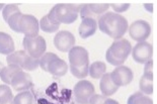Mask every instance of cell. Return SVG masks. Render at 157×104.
I'll list each match as a JSON object with an SVG mask.
<instances>
[{"instance_id": "29", "label": "cell", "mask_w": 157, "mask_h": 104, "mask_svg": "<svg viewBox=\"0 0 157 104\" xmlns=\"http://www.w3.org/2000/svg\"><path fill=\"white\" fill-rule=\"evenodd\" d=\"M79 15L82 19L83 18H93L96 20V18H98L91 11L89 10L87 3H86V4H81V6H80V10H79Z\"/></svg>"}, {"instance_id": "23", "label": "cell", "mask_w": 157, "mask_h": 104, "mask_svg": "<svg viewBox=\"0 0 157 104\" xmlns=\"http://www.w3.org/2000/svg\"><path fill=\"white\" fill-rule=\"evenodd\" d=\"M89 10L94 14L96 17L99 18L103 13L108 12L109 8V3H87Z\"/></svg>"}, {"instance_id": "18", "label": "cell", "mask_w": 157, "mask_h": 104, "mask_svg": "<svg viewBox=\"0 0 157 104\" xmlns=\"http://www.w3.org/2000/svg\"><path fill=\"white\" fill-rule=\"evenodd\" d=\"M106 71V65L103 62L98 61L92 63L89 65L88 68V75L93 79H101V77L105 74Z\"/></svg>"}, {"instance_id": "3", "label": "cell", "mask_w": 157, "mask_h": 104, "mask_svg": "<svg viewBox=\"0 0 157 104\" xmlns=\"http://www.w3.org/2000/svg\"><path fill=\"white\" fill-rule=\"evenodd\" d=\"M80 6L81 5L70 4V3H59L56 4L47 15L57 24L60 23L70 24L76 21V19L78 18Z\"/></svg>"}, {"instance_id": "35", "label": "cell", "mask_w": 157, "mask_h": 104, "mask_svg": "<svg viewBox=\"0 0 157 104\" xmlns=\"http://www.w3.org/2000/svg\"><path fill=\"white\" fill-rule=\"evenodd\" d=\"M4 67H5V66L3 65V64H2L1 62H0V74H1V71H2V69L4 68Z\"/></svg>"}, {"instance_id": "32", "label": "cell", "mask_w": 157, "mask_h": 104, "mask_svg": "<svg viewBox=\"0 0 157 104\" xmlns=\"http://www.w3.org/2000/svg\"><path fill=\"white\" fill-rule=\"evenodd\" d=\"M144 75L149 76V77H153V61H152V59L149 60L147 63H145Z\"/></svg>"}, {"instance_id": "31", "label": "cell", "mask_w": 157, "mask_h": 104, "mask_svg": "<svg viewBox=\"0 0 157 104\" xmlns=\"http://www.w3.org/2000/svg\"><path fill=\"white\" fill-rule=\"evenodd\" d=\"M106 100V97L103 95H98V94H93L91 98L89 99L88 104H103Z\"/></svg>"}, {"instance_id": "34", "label": "cell", "mask_w": 157, "mask_h": 104, "mask_svg": "<svg viewBox=\"0 0 157 104\" xmlns=\"http://www.w3.org/2000/svg\"><path fill=\"white\" fill-rule=\"evenodd\" d=\"M144 6H145V8H147V5L146 4H144ZM152 4H148V8H149V10H150V12H152Z\"/></svg>"}, {"instance_id": "24", "label": "cell", "mask_w": 157, "mask_h": 104, "mask_svg": "<svg viewBox=\"0 0 157 104\" xmlns=\"http://www.w3.org/2000/svg\"><path fill=\"white\" fill-rule=\"evenodd\" d=\"M14 104H33L34 103V96L29 91H22L13 97Z\"/></svg>"}, {"instance_id": "16", "label": "cell", "mask_w": 157, "mask_h": 104, "mask_svg": "<svg viewBox=\"0 0 157 104\" xmlns=\"http://www.w3.org/2000/svg\"><path fill=\"white\" fill-rule=\"evenodd\" d=\"M99 88H101V91L102 93V95L108 97V96H112L113 94H115L117 91H118L119 87L117 85H115V83L112 81L111 74L105 73V75L101 78Z\"/></svg>"}, {"instance_id": "5", "label": "cell", "mask_w": 157, "mask_h": 104, "mask_svg": "<svg viewBox=\"0 0 157 104\" xmlns=\"http://www.w3.org/2000/svg\"><path fill=\"white\" fill-rule=\"evenodd\" d=\"M6 62L8 65H16L26 71H34L39 67V59L32 58L25 51L13 52L6 57Z\"/></svg>"}, {"instance_id": "6", "label": "cell", "mask_w": 157, "mask_h": 104, "mask_svg": "<svg viewBox=\"0 0 157 104\" xmlns=\"http://www.w3.org/2000/svg\"><path fill=\"white\" fill-rule=\"evenodd\" d=\"M25 51L28 53L32 58L40 59L44 55L47 49L45 39L41 35H36L35 38H29V36H25L22 41Z\"/></svg>"}, {"instance_id": "22", "label": "cell", "mask_w": 157, "mask_h": 104, "mask_svg": "<svg viewBox=\"0 0 157 104\" xmlns=\"http://www.w3.org/2000/svg\"><path fill=\"white\" fill-rule=\"evenodd\" d=\"M127 104H153V100L142 92H136L129 97Z\"/></svg>"}, {"instance_id": "1", "label": "cell", "mask_w": 157, "mask_h": 104, "mask_svg": "<svg viewBox=\"0 0 157 104\" xmlns=\"http://www.w3.org/2000/svg\"><path fill=\"white\" fill-rule=\"evenodd\" d=\"M101 32L113 39H121L128 31V21L123 15L116 12H105L98 18Z\"/></svg>"}, {"instance_id": "20", "label": "cell", "mask_w": 157, "mask_h": 104, "mask_svg": "<svg viewBox=\"0 0 157 104\" xmlns=\"http://www.w3.org/2000/svg\"><path fill=\"white\" fill-rule=\"evenodd\" d=\"M39 24H40V28L47 33L56 32L60 28V24H57V23L53 22L51 19L48 17V15L43 16L42 19L39 22Z\"/></svg>"}, {"instance_id": "21", "label": "cell", "mask_w": 157, "mask_h": 104, "mask_svg": "<svg viewBox=\"0 0 157 104\" xmlns=\"http://www.w3.org/2000/svg\"><path fill=\"white\" fill-rule=\"evenodd\" d=\"M140 90L143 94L146 95H151L153 93V77L143 75L139 82Z\"/></svg>"}, {"instance_id": "4", "label": "cell", "mask_w": 157, "mask_h": 104, "mask_svg": "<svg viewBox=\"0 0 157 104\" xmlns=\"http://www.w3.org/2000/svg\"><path fill=\"white\" fill-rule=\"evenodd\" d=\"M132 46L128 39H117L105 53V59L113 66H122L131 54Z\"/></svg>"}, {"instance_id": "10", "label": "cell", "mask_w": 157, "mask_h": 104, "mask_svg": "<svg viewBox=\"0 0 157 104\" xmlns=\"http://www.w3.org/2000/svg\"><path fill=\"white\" fill-rule=\"evenodd\" d=\"M153 56V46L151 43L147 42L138 43L132 48V57L137 63L145 64L152 59Z\"/></svg>"}, {"instance_id": "2", "label": "cell", "mask_w": 157, "mask_h": 104, "mask_svg": "<svg viewBox=\"0 0 157 104\" xmlns=\"http://www.w3.org/2000/svg\"><path fill=\"white\" fill-rule=\"evenodd\" d=\"M70 71L77 79H84L88 76L89 56L88 52L80 46H74L69 51Z\"/></svg>"}, {"instance_id": "11", "label": "cell", "mask_w": 157, "mask_h": 104, "mask_svg": "<svg viewBox=\"0 0 157 104\" xmlns=\"http://www.w3.org/2000/svg\"><path fill=\"white\" fill-rule=\"evenodd\" d=\"M109 74H111L112 81L118 87L128 85V84L132 82L133 77H134L132 70L123 65L117 67V68Z\"/></svg>"}, {"instance_id": "33", "label": "cell", "mask_w": 157, "mask_h": 104, "mask_svg": "<svg viewBox=\"0 0 157 104\" xmlns=\"http://www.w3.org/2000/svg\"><path fill=\"white\" fill-rule=\"evenodd\" d=\"M103 104H119V102L116 101V100H113V99H111V98H106V100Z\"/></svg>"}, {"instance_id": "26", "label": "cell", "mask_w": 157, "mask_h": 104, "mask_svg": "<svg viewBox=\"0 0 157 104\" xmlns=\"http://www.w3.org/2000/svg\"><path fill=\"white\" fill-rule=\"evenodd\" d=\"M57 55L54 53H45L44 55L39 59V67H41L45 72H47L49 64L51 63L52 60L55 59Z\"/></svg>"}, {"instance_id": "14", "label": "cell", "mask_w": 157, "mask_h": 104, "mask_svg": "<svg viewBox=\"0 0 157 104\" xmlns=\"http://www.w3.org/2000/svg\"><path fill=\"white\" fill-rule=\"evenodd\" d=\"M98 29V21L93 18H83L79 25V35L80 38L85 39L93 35Z\"/></svg>"}, {"instance_id": "28", "label": "cell", "mask_w": 157, "mask_h": 104, "mask_svg": "<svg viewBox=\"0 0 157 104\" xmlns=\"http://www.w3.org/2000/svg\"><path fill=\"white\" fill-rule=\"evenodd\" d=\"M22 16L21 12H17L15 14H13L10 18L7 20V23L13 32H19V22H21V18Z\"/></svg>"}, {"instance_id": "15", "label": "cell", "mask_w": 157, "mask_h": 104, "mask_svg": "<svg viewBox=\"0 0 157 104\" xmlns=\"http://www.w3.org/2000/svg\"><path fill=\"white\" fill-rule=\"evenodd\" d=\"M67 71H68V65L66 64L64 60L58 58V56L55 59L52 60L51 63L48 66V70H47V72L56 77H62L66 75Z\"/></svg>"}, {"instance_id": "8", "label": "cell", "mask_w": 157, "mask_h": 104, "mask_svg": "<svg viewBox=\"0 0 157 104\" xmlns=\"http://www.w3.org/2000/svg\"><path fill=\"white\" fill-rule=\"evenodd\" d=\"M128 28L131 39L138 43L145 42L151 33V26L145 20H136Z\"/></svg>"}, {"instance_id": "17", "label": "cell", "mask_w": 157, "mask_h": 104, "mask_svg": "<svg viewBox=\"0 0 157 104\" xmlns=\"http://www.w3.org/2000/svg\"><path fill=\"white\" fill-rule=\"evenodd\" d=\"M14 52V43L8 33L0 32V54L10 55Z\"/></svg>"}, {"instance_id": "13", "label": "cell", "mask_w": 157, "mask_h": 104, "mask_svg": "<svg viewBox=\"0 0 157 104\" xmlns=\"http://www.w3.org/2000/svg\"><path fill=\"white\" fill-rule=\"evenodd\" d=\"M10 85L15 91L22 92V91H28L29 89H31L34 84H33L32 77L29 76V74L21 71L13 76Z\"/></svg>"}, {"instance_id": "25", "label": "cell", "mask_w": 157, "mask_h": 104, "mask_svg": "<svg viewBox=\"0 0 157 104\" xmlns=\"http://www.w3.org/2000/svg\"><path fill=\"white\" fill-rule=\"evenodd\" d=\"M17 12H21L19 10L18 6L16 4H7L4 6V8L2 9V16H3V19L7 22V20L9 18L11 17L13 14Z\"/></svg>"}, {"instance_id": "9", "label": "cell", "mask_w": 157, "mask_h": 104, "mask_svg": "<svg viewBox=\"0 0 157 104\" xmlns=\"http://www.w3.org/2000/svg\"><path fill=\"white\" fill-rule=\"evenodd\" d=\"M40 24L39 21L34 15L22 14L19 22V33H23L25 36L35 38L39 35Z\"/></svg>"}, {"instance_id": "12", "label": "cell", "mask_w": 157, "mask_h": 104, "mask_svg": "<svg viewBox=\"0 0 157 104\" xmlns=\"http://www.w3.org/2000/svg\"><path fill=\"white\" fill-rule=\"evenodd\" d=\"M54 45L60 52H69L75 45V36L68 31H61L56 33Z\"/></svg>"}, {"instance_id": "37", "label": "cell", "mask_w": 157, "mask_h": 104, "mask_svg": "<svg viewBox=\"0 0 157 104\" xmlns=\"http://www.w3.org/2000/svg\"><path fill=\"white\" fill-rule=\"evenodd\" d=\"M4 4H3V3H0V10H1V9H3V8H4Z\"/></svg>"}, {"instance_id": "7", "label": "cell", "mask_w": 157, "mask_h": 104, "mask_svg": "<svg viewBox=\"0 0 157 104\" xmlns=\"http://www.w3.org/2000/svg\"><path fill=\"white\" fill-rule=\"evenodd\" d=\"M94 94V86L87 80H80L74 86V99L78 104H88Z\"/></svg>"}, {"instance_id": "30", "label": "cell", "mask_w": 157, "mask_h": 104, "mask_svg": "<svg viewBox=\"0 0 157 104\" xmlns=\"http://www.w3.org/2000/svg\"><path fill=\"white\" fill-rule=\"evenodd\" d=\"M109 6H112L113 9L115 10V12L118 13V14L127 11L130 8L129 3H111Z\"/></svg>"}, {"instance_id": "27", "label": "cell", "mask_w": 157, "mask_h": 104, "mask_svg": "<svg viewBox=\"0 0 157 104\" xmlns=\"http://www.w3.org/2000/svg\"><path fill=\"white\" fill-rule=\"evenodd\" d=\"M13 99L12 91L7 85H0V104Z\"/></svg>"}, {"instance_id": "19", "label": "cell", "mask_w": 157, "mask_h": 104, "mask_svg": "<svg viewBox=\"0 0 157 104\" xmlns=\"http://www.w3.org/2000/svg\"><path fill=\"white\" fill-rule=\"evenodd\" d=\"M22 69L19 68L18 66L16 65H8L4 67L2 69L1 74H0V78L4 83L6 84H10L11 83V79L13 78V76L15 74H17L18 72H21Z\"/></svg>"}, {"instance_id": "36", "label": "cell", "mask_w": 157, "mask_h": 104, "mask_svg": "<svg viewBox=\"0 0 157 104\" xmlns=\"http://www.w3.org/2000/svg\"><path fill=\"white\" fill-rule=\"evenodd\" d=\"M1 104H14V102H13V99L10 100V101H7V102H5V103H1Z\"/></svg>"}]
</instances>
